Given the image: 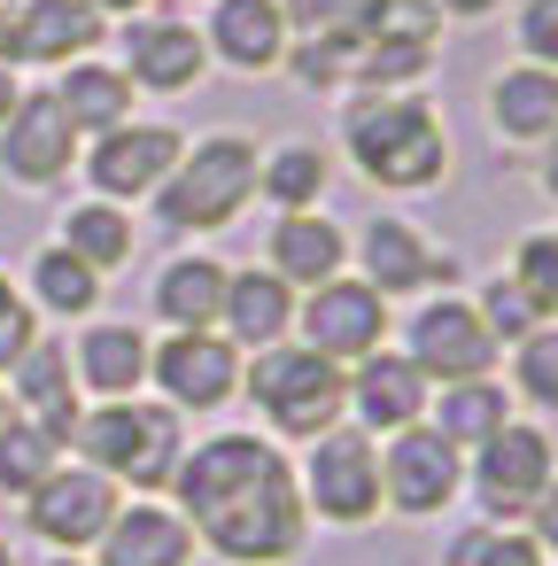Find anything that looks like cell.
<instances>
[{"label": "cell", "mask_w": 558, "mask_h": 566, "mask_svg": "<svg viewBox=\"0 0 558 566\" xmlns=\"http://www.w3.org/2000/svg\"><path fill=\"white\" fill-rule=\"evenodd\" d=\"M179 489V520L194 527L202 551H218L225 566H287L303 551V489L295 465L272 434H210L179 458L171 473Z\"/></svg>", "instance_id": "6da1fadb"}, {"label": "cell", "mask_w": 558, "mask_h": 566, "mask_svg": "<svg viewBox=\"0 0 558 566\" xmlns=\"http://www.w3.org/2000/svg\"><path fill=\"white\" fill-rule=\"evenodd\" d=\"M341 156L357 164V179L419 195V187H442L450 133H442L434 102H419V94H357L341 109Z\"/></svg>", "instance_id": "7a4b0ae2"}, {"label": "cell", "mask_w": 558, "mask_h": 566, "mask_svg": "<svg viewBox=\"0 0 558 566\" xmlns=\"http://www.w3.org/2000/svg\"><path fill=\"white\" fill-rule=\"evenodd\" d=\"M71 442H78L86 473H102L109 489H171V473H179V458H187L179 411H171V403H140V396L94 403Z\"/></svg>", "instance_id": "3957f363"}, {"label": "cell", "mask_w": 558, "mask_h": 566, "mask_svg": "<svg viewBox=\"0 0 558 566\" xmlns=\"http://www.w3.org/2000/svg\"><path fill=\"white\" fill-rule=\"evenodd\" d=\"M249 357L256 365H241V388H249V403H256V419L272 434L310 442V434L341 427V411H349V365H334V357H318L303 342H272V349H249Z\"/></svg>", "instance_id": "277c9868"}, {"label": "cell", "mask_w": 558, "mask_h": 566, "mask_svg": "<svg viewBox=\"0 0 558 566\" xmlns=\"http://www.w3.org/2000/svg\"><path fill=\"white\" fill-rule=\"evenodd\" d=\"M256 164H264V156H256L241 133L194 140V148L171 164V179L156 187L164 233H218V226H233V218L249 210V195H256Z\"/></svg>", "instance_id": "5b68a950"}, {"label": "cell", "mask_w": 558, "mask_h": 566, "mask_svg": "<svg viewBox=\"0 0 558 566\" xmlns=\"http://www.w3.org/2000/svg\"><path fill=\"white\" fill-rule=\"evenodd\" d=\"M303 512L326 527H365L380 520V442L365 427H326L310 434V458L295 465Z\"/></svg>", "instance_id": "8992f818"}, {"label": "cell", "mask_w": 558, "mask_h": 566, "mask_svg": "<svg viewBox=\"0 0 558 566\" xmlns=\"http://www.w3.org/2000/svg\"><path fill=\"white\" fill-rule=\"evenodd\" d=\"M550 473H558V450H550V434L527 427V419H504L488 442L465 450V489L481 496V512H488L496 527L527 520L535 496L550 489Z\"/></svg>", "instance_id": "52a82bcc"}, {"label": "cell", "mask_w": 558, "mask_h": 566, "mask_svg": "<svg viewBox=\"0 0 558 566\" xmlns=\"http://www.w3.org/2000/svg\"><path fill=\"white\" fill-rule=\"evenodd\" d=\"M457 489H465V450L442 442L427 419H419V427H396V434L380 442V504H388V512L434 520Z\"/></svg>", "instance_id": "ba28073f"}, {"label": "cell", "mask_w": 558, "mask_h": 566, "mask_svg": "<svg viewBox=\"0 0 558 566\" xmlns=\"http://www.w3.org/2000/svg\"><path fill=\"white\" fill-rule=\"evenodd\" d=\"M403 357L427 373V388H450V380H488L496 342H488V326H481V311H473L465 295L434 287V303L411 311V342H403Z\"/></svg>", "instance_id": "9c48e42d"}, {"label": "cell", "mask_w": 558, "mask_h": 566, "mask_svg": "<svg viewBox=\"0 0 558 566\" xmlns=\"http://www.w3.org/2000/svg\"><path fill=\"white\" fill-rule=\"evenodd\" d=\"M148 380L164 388V403L187 419V411H218V403H233L241 396V349L218 334V326H202V334H164V342H148Z\"/></svg>", "instance_id": "30bf717a"}, {"label": "cell", "mask_w": 558, "mask_h": 566, "mask_svg": "<svg viewBox=\"0 0 558 566\" xmlns=\"http://www.w3.org/2000/svg\"><path fill=\"white\" fill-rule=\"evenodd\" d=\"M179 156H187V140L171 125L133 117V125H117V133H102L86 148V187H94V202H140V195H156L171 179Z\"/></svg>", "instance_id": "8fae6325"}, {"label": "cell", "mask_w": 558, "mask_h": 566, "mask_svg": "<svg viewBox=\"0 0 558 566\" xmlns=\"http://www.w3.org/2000/svg\"><path fill=\"white\" fill-rule=\"evenodd\" d=\"M295 334H303V349H318V357H334V365H357L365 349H380L388 342V303L365 287V280H326V287H310L303 303H295Z\"/></svg>", "instance_id": "7c38bea8"}, {"label": "cell", "mask_w": 558, "mask_h": 566, "mask_svg": "<svg viewBox=\"0 0 558 566\" xmlns=\"http://www.w3.org/2000/svg\"><path fill=\"white\" fill-rule=\"evenodd\" d=\"M109 520H117V489H109L102 473H86V465H55V473L24 496V527H32L40 543L71 551V558L94 551Z\"/></svg>", "instance_id": "4fadbf2b"}, {"label": "cell", "mask_w": 558, "mask_h": 566, "mask_svg": "<svg viewBox=\"0 0 558 566\" xmlns=\"http://www.w3.org/2000/svg\"><path fill=\"white\" fill-rule=\"evenodd\" d=\"M349 249H357L365 287H372L380 303H396V295H427V287H450V280H457V264H450L411 218H372Z\"/></svg>", "instance_id": "5bb4252c"}, {"label": "cell", "mask_w": 558, "mask_h": 566, "mask_svg": "<svg viewBox=\"0 0 558 566\" xmlns=\"http://www.w3.org/2000/svg\"><path fill=\"white\" fill-rule=\"evenodd\" d=\"M71 164H78V133H71V117L55 109V94H24L17 109H9V125H0V171H9L17 187H55V179H71Z\"/></svg>", "instance_id": "9a60e30c"}, {"label": "cell", "mask_w": 558, "mask_h": 566, "mask_svg": "<svg viewBox=\"0 0 558 566\" xmlns=\"http://www.w3.org/2000/svg\"><path fill=\"white\" fill-rule=\"evenodd\" d=\"M125 78H133V94L148 86V94H187V86H202V71H210V48H202V32L194 24H179V17H125V63H117Z\"/></svg>", "instance_id": "2e32d148"}, {"label": "cell", "mask_w": 558, "mask_h": 566, "mask_svg": "<svg viewBox=\"0 0 558 566\" xmlns=\"http://www.w3.org/2000/svg\"><path fill=\"white\" fill-rule=\"evenodd\" d=\"M427 373L403 357V349H365L357 357V373H349V419L365 427V434H396V427H419L427 419Z\"/></svg>", "instance_id": "e0dca14e"}, {"label": "cell", "mask_w": 558, "mask_h": 566, "mask_svg": "<svg viewBox=\"0 0 558 566\" xmlns=\"http://www.w3.org/2000/svg\"><path fill=\"white\" fill-rule=\"evenodd\" d=\"M295 287L272 272V264H241V272H225V311H218V334L249 357V349H272V342H287L295 334Z\"/></svg>", "instance_id": "ac0fdd59"}, {"label": "cell", "mask_w": 558, "mask_h": 566, "mask_svg": "<svg viewBox=\"0 0 558 566\" xmlns=\"http://www.w3.org/2000/svg\"><path fill=\"white\" fill-rule=\"evenodd\" d=\"M9 396H17V419H32V427H48L63 450H71V434H78V419H86V403H78V373H71V342H32L24 349V365L9 373Z\"/></svg>", "instance_id": "d6986e66"}, {"label": "cell", "mask_w": 558, "mask_h": 566, "mask_svg": "<svg viewBox=\"0 0 558 566\" xmlns=\"http://www.w3.org/2000/svg\"><path fill=\"white\" fill-rule=\"evenodd\" d=\"M202 48H210L225 71H241V78L280 71V63H287V17H280V0H218Z\"/></svg>", "instance_id": "ffe728a7"}, {"label": "cell", "mask_w": 558, "mask_h": 566, "mask_svg": "<svg viewBox=\"0 0 558 566\" xmlns=\"http://www.w3.org/2000/svg\"><path fill=\"white\" fill-rule=\"evenodd\" d=\"M94 551H102V566H187L194 558V527L171 504L133 496V504H117V520L102 527Z\"/></svg>", "instance_id": "44dd1931"}, {"label": "cell", "mask_w": 558, "mask_h": 566, "mask_svg": "<svg viewBox=\"0 0 558 566\" xmlns=\"http://www.w3.org/2000/svg\"><path fill=\"white\" fill-rule=\"evenodd\" d=\"M102 48V9L94 0H24L17 9V63H78Z\"/></svg>", "instance_id": "7402d4cb"}, {"label": "cell", "mask_w": 558, "mask_h": 566, "mask_svg": "<svg viewBox=\"0 0 558 566\" xmlns=\"http://www.w3.org/2000/svg\"><path fill=\"white\" fill-rule=\"evenodd\" d=\"M341 264H349V233H341L326 210H287V218L272 226V272H280L295 295L341 280Z\"/></svg>", "instance_id": "603a6c76"}, {"label": "cell", "mask_w": 558, "mask_h": 566, "mask_svg": "<svg viewBox=\"0 0 558 566\" xmlns=\"http://www.w3.org/2000/svg\"><path fill=\"white\" fill-rule=\"evenodd\" d=\"M71 373H78V388H94L102 403L140 396V380H148V334L125 326V318H94V326L78 334V349H71Z\"/></svg>", "instance_id": "cb8c5ba5"}, {"label": "cell", "mask_w": 558, "mask_h": 566, "mask_svg": "<svg viewBox=\"0 0 558 566\" xmlns=\"http://www.w3.org/2000/svg\"><path fill=\"white\" fill-rule=\"evenodd\" d=\"M488 125L496 140L512 148H543L550 125H558V71H535V63H512L488 78Z\"/></svg>", "instance_id": "d4e9b609"}, {"label": "cell", "mask_w": 558, "mask_h": 566, "mask_svg": "<svg viewBox=\"0 0 558 566\" xmlns=\"http://www.w3.org/2000/svg\"><path fill=\"white\" fill-rule=\"evenodd\" d=\"M55 94V109L71 117V133H117V125H133V78L117 71V63H94V55H78V63H63V78L48 86Z\"/></svg>", "instance_id": "484cf974"}, {"label": "cell", "mask_w": 558, "mask_h": 566, "mask_svg": "<svg viewBox=\"0 0 558 566\" xmlns=\"http://www.w3.org/2000/svg\"><path fill=\"white\" fill-rule=\"evenodd\" d=\"M156 311L171 318V334H202V326H218V311H225V264L202 256V249L171 256V264L156 272Z\"/></svg>", "instance_id": "4316f807"}, {"label": "cell", "mask_w": 558, "mask_h": 566, "mask_svg": "<svg viewBox=\"0 0 558 566\" xmlns=\"http://www.w3.org/2000/svg\"><path fill=\"white\" fill-rule=\"evenodd\" d=\"M326 148L318 140H280L264 164H256V195L287 218V210H318V195H326Z\"/></svg>", "instance_id": "83f0119b"}, {"label": "cell", "mask_w": 558, "mask_h": 566, "mask_svg": "<svg viewBox=\"0 0 558 566\" xmlns=\"http://www.w3.org/2000/svg\"><path fill=\"white\" fill-rule=\"evenodd\" d=\"M504 419H512V403H504V388H496V380H450V388L427 403V427H434L442 442H457V450L488 442Z\"/></svg>", "instance_id": "f1b7e54d"}, {"label": "cell", "mask_w": 558, "mask_h": 566, "mask_svg": "<svg viewBox=\"0 0 558 566\" xmlns=\"http://www.w3.org/2000/svg\"><path fill=\"white\" fill-rule=\"evenodd\" d=\"M102 303V272L86 256H71L63 241L32 256V311H55V318H86Z\"/></svg>", "instance_id": "f546056e"}, {"label": "cell", "mask_w": 558, "mask_h": 566, "mask_svg": "<svg viewBox=\"0 0 558 566\" xmlns=\"http://www.w3.org/2000/svg\"><path fill=\"white\" fill-rule=\"evenodd\" d=\"M63 249L86 256L94 272L133 264V210H125V202H78V210L63 218Z\"/></svg>", "instance_id": "4dcf8cb0"}, {"label": "cell", "mask_w": 558, "mask_h": 566, "mask_svg": "<svg viewBox=\"0 0 558 566\" xmlns=\"http://www.w3.org/2000/svg\"><path fill=\"white\" fill-rule=\"evenodd\" d=\"M63 465V442L32 419H0V489L9 496H32L48 473Z\"/></svg>", "instance_id": "1f68e13d"}, {"label": "cell", "mask_w": 558, "mask_h": 566, "mask_svg": "<svg viewBox=\"0 0 558 566\" xmlns=\"http://www.w3.org/2000/svg\"><path fill=\"white\" fill-rule=\"evenodd\" d=\"M287 71H295V86H310V94H341V86L357 78V32L334 24V32L287 40Z\"/></svg>", "instance_id": "d6a6232c"}, {"label": "cell", "mask_w": 558, "mask_h": 566, "mask_svg": "<svg viewBox=\"0 0 558 566\" xmlns=\"http://www.w3.org/2000/svg\"><path fill=\"white\" fill-rule=\"evenodd\" d=\"M434 71V48H411V40H357V94H411L419 78Z\"/></svg>", "instance_id": "836d02e7"}, {"label": "cell", "mask_w": 558, "mask_h": 566, "mask_svg": "<svg viewBox=\"0 0 558 566\" xmlns=\"http://www.w3.org/2000/svg\"><path fill=\"white\" fill-rule=\"evenodd\" d=\"M349 32H357V40H411V48H434V40H442V17H434V0H349Z\"/></svg>", "instance_id": "e575fe53"}, {"label": "cell", "mask_w": 558, "mask_h": 566, "mask_svg": "<svg viewBox=\"0 0 558 566\" xmlns=\"http://www.w3.org/2000/svg\"><path fill=\"white\" fill-rule=\"evenodd\" d=\"M442 566H543V551H535L527 527H496V520H481V527H457V535H450Z\"/></svg>", "instance_id": "d590c367"}, {"label": "cell", "mask_w": 558, "mask_h": 566, "mask_svg": "<svg viewBox=\"0 0 558 566\" xmlns=\"http://www.w3.org/2000/svg\"><path fill=\"white\" fill-rule=\"evenodd\" d=\"M512 388L535 411H558V318H543L527 342H512Z\"/></svg>", "instance_id": "8d00e7d4"}, {"label": "cell", "mask_w": 558, "mask_h": 566, "mask_svg": "<svg viewBox=\"0 0 558 566\" xmlns=\"http://www.w3.org/2000/svg\"><path fill=\"white\" fill-rule=\"evenodd\" d=\"M512 287L535 303V318H558V233H519V249H512Z\"/></svg>", "instance_id": "74e56055"}, {"label": "cell", "mask_w": 558, "mask_h": 566, "mask_svg": "<svg viewBox=\"0 0 558 566\" xmlns=\"http://www.w3.org/2000/svg\"><path fill=\"white\" fill-rule=\"evenodd\" d=\"M473 311H481V326H488V342H496V349H504V342H527V334L543 326V318H535V303L512 287V272H496V280L473 295Z\"/></svg>", "instance_id": "f35d334b"}, {"label": "cell", "mask_w": 558, "mask_h": 566, "mask_svg": "<svg viewBox=\"0 0 558 566\" xmlns=\"http://www.w3.org/2000/svg\"><path fill=\"white\" fill-rule=\"evenodd\" d=\"M519 55L535 71H558V0H519Z\"/></svg>", "instance_id": "ab89813d"}, {"label": "cell", "mask_w": 558, "mask_h": 566, "mask_svg": "<svg viewBox=\"0 0 558 566\" xmlns=\"http://www.w3.org/2000/svg\"><path fill=\"white\" fill-rule=\"evenodd\" d=\"M32 342H40V311H32L24 295H17V303H0V373H17Z\"/></svg>", "instance_id": "60d3db41"}, {"label": "cell", "mask_w": 558, "mask_h": 566, "mask_svg": "<svg viewBox=\"0 0 558 566\" xmlns=\"http://www.w3.org/2000/svg\"><path fill=\"white\" fill-rule=\"evenodd\" d=\"M280 17H287V40H310V32L349 24V0H280Z\"/></svg>", "instance_id": "b9f144b4"}, {"label": "cell", "mask_w": 558, "mask_h": 566, "mask_svg": "<svg viewBox=\"0 0 558 566\" xmlns=\"http://www.w3.org/2000/svg\"><path fill=\"white\" fill-rule=\"evenodd\" d=\"M527 535H535V551H543V558H558V473H550V489L535 496V512H527Z\"/></svg>", "instance_id": "7bdbcfd3"}, {"label": "cell", "mask_w": 558, "mask_h": 566, "mask_svg": "<svg viewBox=\"0 0 558 566\" xmlns=\"http://www.w3.org/2000/svg\"><path fill=\"white\" fill-rule=\"evenodd\" d=\"M496 9H504V0H434V17H450V24H481Z\"/></svg>", "instance_id": "ee69618b"}, {"label": "cell", "mask_w": 558, "mask_h": 566, "mask_svg": "<svg viewBox=\"0 0 558 566\" xmlns=\"http://www.w3.org/2000/svg\"><path fill=\"white\" fill-rule=\"evenodd\" d=\"M535 179H543V195L558 202V125H550V140H543V171H535Z\"/></svg>", "instance_id": "f6af8a7d"}, {"label": "cell", "mask_w": 558, "mask_h": 566, "mask_svg": "<svg viewBox=\"0 0 558 566\" xmlns=\"http://www.w3.org/2000/svg\"><path fill=\"white\" fill-rule=\"evenodd\" d=\"M0 63L17 71V9H9V0H0Z\"/></svg>", "instance_id": "bcb514c9"}, {"label": "cell", "mask_w": 558, "mask_h": 566, "mask_svg": "<svg viewBox=\"0 0 558 566\" xmlns=\"http://www.w3.org/2000/svg\"><path fill=\"white\" fill-rule=\"evenodd\" d=\"M17 102H24V86H17V71H9V63H0V125H9V109H17Z\"/></svg>", "instance_id": "7dc6e473"}, {"label": "cell", "mask_w": 558, "mask_h": 566, "mask_svg": "<svg viewBox=\"0 0 558 566\" xmlns=\"http://www.w3.org/2000/svg\"><path fill=\"white\" fill-rule=\"evenodd\" d=\"M94 9H102V17H140L148 0H94Z\"/></svg>", "instance_id": "c3c4849f"}, {"label": "cell", "mask_w": 558, "mask_h": 566, "mask_svg": "<svg viewBox=\"0 0 558 566\" xmlns=\"http://www.w3.org/2000/svg\"><path fill=\"white\" fill-rule=\"evenodd\" d=\"M0 303H17V287H9V272H0Z\"/></svg>", "instance_id": "681fc988"}, {"label": "cell", "mask_w": 558, "mask_h": 566, "mask_svg": "<svg viewBox=\"0 0 558 566\" xmlns=\"http://www.w3.org/2000/svg\"><path fill=\"white\" fill-rule=\"evenodd\" d=\"M0 566H17V551H9V535H0Z\"/></svg>", "instance_id": "f907efd6"}, {"label": "cell", "mask_w": 558, "mask_h": 566, "mask_svg": "<svg viewBox=\"0 0 558 566\" xmlns=\"http://www.w3.org/2000/svg\"><path fill=\"white\" fill-rule=\"evenodd\" d=\"M55 566H86V558H71V551H63V558H55Z\"/></svg>", "instance_id": "816d5d0a"}, {"label": "cell", "mask_w": 558, "mask_h": 566, "mask_svg": "<svg viewBox=\"0 0 558 566\" xmlns=\"http://www.w3.org/2000/svg\"><path fill=\"white\" fill-rule=\"evenodd\" d=\"M0 419H9V388H0Z\"/></svg>", "instance_id": "f5cc1de1"}]
</instances>
